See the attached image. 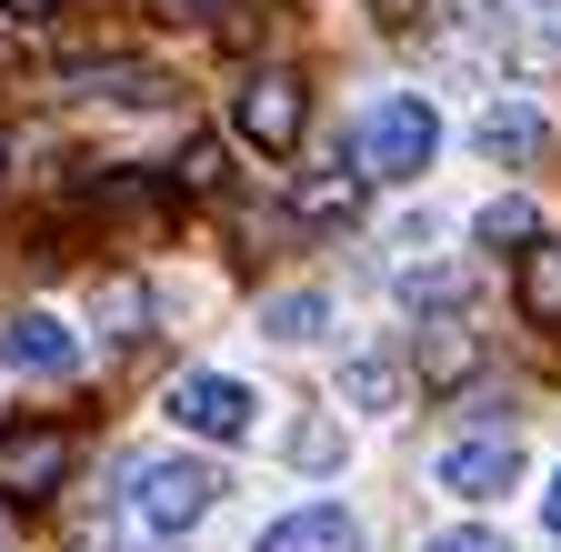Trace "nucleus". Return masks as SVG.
<instances>
[{
  "label": "nucleus",
  "instance_id": "obj_9",
  "mask_svg": "<svg viewBox=\"0 0 561 552\" xmlns=\"http://www.w3.org/2000/svg\"><path fill=\"white\" fill-rule=\"evenodd\" d=\"M491 31L512 60H561V0H491Z\"/></svg>",
  "mask_w": 561,
  "mask_h": 552
},
{
  "label": "nucleus",
  "instance_id": "obj_14",
  "mask_svg": "<svg viewBox=\"0 0 561 552\" xmlns=\"http://www.w3.org/2000/svg\"><path fill=\"white\" fill-rule=\"evenodd\" d=\"M481 241L491 251H502V241H541V212H531V201H491V212H481Z\"/></svg>",
  "mask_w": 561,
  "mask_h": 552
},
{
  "label": "nucleus",
  "instance_id": "obj_24",
  "mask_svg": "<svg viewBox=\"0 0 561 552\" xmlns=\"http://www.w3.org/2000/svg\"><path fill=\"white\" fill-rule=\"evenodd\" d=\"M541 512H551V532H561V482H551V493H541Z\"/></svg>",
  "mask_w": 561,
  "mask_h": 552
},
{
  "label": "nucleus",
  "instance_id": "obj_3",
  "mask_svg": "<svg viewBox=\"0 0 561 552\" xmlns=\"http://www.w3.org/2000/svg\"><path fill=\"white\" fill-rule=\"evenodd\" d=\"M231 121H241V142H251V151H301L311 91H301L291 71H251V81H241V101H231Z\"/></svg>",
  "mask_w": 561,
  "mask_h": 552
},
{
  "label": "nucleus",
  "instance_id": "obj_10",
  "mask_svg": "<svg viewBox=\"0 0 561 552\" xmlns=\"http://www.w3.org/2000/svg\"><path fill=\"white\" fill-rule=\"evenodd\" d=\"M541 142H551V131H541L531 101H491V111H481V151H491V161H541Z\"/></svg>",
  "mask_w": 561,
  "mask_h": 552
},
{
  "label": "nucleus",
  "instance_id": "obj_20",
  "mask_svg": "<svg viewBox=\"0 0 561 552\" xmlns=\"http://www.w3.org/2000/svg\"><path fill=\"white\" fill-rule=\"evenodd\" d=\"M331 452H341V432H331V423H311V432L291 442V462H331Z\"/></svg>",
  "mask_w": 561,
  "mask_h": 552
},
{
  "label": "nucleus",
  "instance_id": "obj_25",
  "mask_svg": "<svg viewBox=\"0 0 561 552\" xmlns=\"http://www.w3.org/2000/svg\"><path fill=\"white\" fill-rule=\"evenodd\" d=\"M0 71H11V31H0Z\"/></svg>",
  "mask_w": 561,
  "mask_h": 552
},
{
  "label": "nucleus",
  "instance_id": "obj_2",
  "mask_svg": "<svg viewBox=\"0 0 561 552\" xmlns=\"http://www.w3.org/2000/svg\"><path fill=\"white\" fill-rule=\"evenodd\" d=\"M210 493H221V472H210V462H181V452H161V462L130 472V503H140L151 532H191L210 512Z\"/></svg>",
  "mask_w": 561,
  "mask_h": 552
},
{
  "label": "nucleus",
  "instance_id": "obj_12",
  "mask_svg": "<svg viewBox=\"0 0 561 552\" xmlns=\"http://www.w3.org/2000/svg\"><path fill=\"white\" fill-rule=\"evenodd\" d=\"M522 312H531L541 331H561V241H541V251L522 261Z\"/></svg>",
  "mask_w": 561,
  "mask_h": 552
},
{
  "label": "nucleus",
  "instance_id": "obj_16",
  "mask_svg": "<svg viewBox=\"0 0 561 552\" xmlns=\"http://www.w3.org/2000/svg\"><path fill=\"white\" fill-rule=\"evenodd\" d=\"M341 392H351V402H391V392H401V372H391V362H351V372H341Z\"/></svg>",
  "mask_w": 561,
  "mask_h": 552
},
{
  "label": "nucleus",
  "instance_id": "obj_26",
  "mask_svg": "<svg viewBox=\"0 0 561 552\" xmlns=\"http://www.w3.org/2000/svg\"><path fill=\"white\" fill-rule=\"evenodd\" d=\"M0 181H11V142H0Z\"/></svg>",
  "mask_w": 561,
  "mask_h": 552
},
{
  "label": "nucleus",
  "instance_id": "obj_6",
  "mask_svg": "<svg viewBox=\"0 0 561 552\" xmlns=\"http://www.w3.org/2000/svg\"><path fill=\"white\" fill-rule=\"evenodd\" d=\"M0 362L31 372V382H60V372H81V331H70L60 312H21L11 331H0Z\"/></svg>",
  "mask_w": 561,
  "mask_h": 552
},
{
  "label": "nucleus",
  "instance_id": "obj_23",
  "mask_svg": "<svg viewBox=\"0 0 561 552\" xmlns=\"http://www.w3.org/2000/svg\"><path fill=\"white\" fill-rule=\"evenodd\" d=\"M0 11H11V21H50V11H60V0H0Z\"/></svg>",
  "mask_w": 561,
  "mask_h": 552
},
{
  "label": "nucleus",
  "instance_id": "obj_1",
  "mask_svg": "<svg viewBox=\"0 0 561 552\" xmlns=\"http://www.w3.org/2000/svg\"><path fill=\"white\" fill-rule=\"evenodd\" d=\"M432 151H442V111L421 101V91H391V101L362 111V171H371V181L432 171Z\"/></svg>",
  "mask_w": 561,
  "mask_h": 552
},
{
  "label": "nucleus",
  "instance_id": "obj_13",
  "mask_svg": "<svg viewBox=\"0 0 561 552\" xmlns=\"http://www.w3.org/2000/svg\"><path fill=\"white\" fill-rule=\"evenodd\" d=\"M321 322H331L321 292H280V302H261V331H271V341H311Z\"/></svg>",
  "mask_w": 561,
  "mask_h": 552
},
{
  "label": "nucleus",
  "instance_id": "obj_5",
  "mask_svg": "<svg viewBox=\"0 0 561 552\" xmlns=\"http://www.w3.org/2000/svg\"><path fill=\"white\" fill-rule=\"evenodd\" d=\"M251 382H231V372H181L171 382V423H191V432H210V442H241L251 432Z\"/></svg>",
  "mask_w": 561,
  "mask_h": 552
},
{
  "label": "nucleus",
  "instance_id": "obj_11",
  "mask_svg": "<svg viewBox=\"0 0 561 552\" xmlns=\"http://www.w3.org/2000/svg\"><path fill=\"white\" fill-rule=\"evenodd\" d=\"M411 362H421V382H461V372L481 362V341H471V322H421Z\"/></svg>",
  "mask_w": 561,
  "mask_h": 552
},
{
  "label": "nucleus",
  "instance_id": "obj_8",
  "mask_svg": "<svg viewBox=\"0 0 561 552\" xmlns=\"http://www.w3.org/2000/svg\"><path fill=\"white\" fill-rule=\"evenodd\" d=\"M261 552H362V522H351L341 503H311V512H280L261 532Z\"/></svg>",
  "mask_w": 561,
  "mask_h": 552
},
{
  "label": "nucleus",
  "instance_id": "obj_21",
  "mask_svg": "<svg viewBox=\"0 0 561 552\" xmlns=\"http://www.w3.org/2000/svg\"><path fill=\"white\" fill-rule=\"evenodd\" d=\"M371 21H381V31H411V21H421V0H371Z\"/></svg>",
  "mask_w": 561,
  "mask_h": 552
},
{
  "label": "nucleus",
  "instance_id": "obj_15",
  "mask_svg": "<svg viewBox=\"0 0 561 552\" xmlns=\"http://www.w3.org/2000/svg\"><path fill=\"white\" fill-rule=\"evenodd\" d=\"M101 322L140 331V322H151V292H140V282H101Z\"/></svg>",
  "mask_w": 561,
  "mask_h": 552
},
{
  "label": "nucleus",
  "instance_id": "obj_7",
  "mask_svg": "<svg viewBox=\"0 0 561 552\" xmlns=\"http://www.w3.org/2000/svg\"><path fill=\"white\" fill-rule=\"evenodd\" d=\"M512 482H522V442L512 432H481V442L442 452V493H461V503H491V493H512Z\"/></svg>",
  "mask_w": 561,
  "mask_h": 552
},
{
  "label": "nucleus",
  "instance_id": "obj_18",
  "mask_svg": "<svg viewBox=\"0 0 561 552\" xmlns=\"http://www.w3.org/2000/svg\"><path fill=\"white\" fill-rule=\"evenodd\" d=\"M351 201H362V181H351V171H341V181H311V212H321V222L351 212Z\"/></svg>",
  "mask_w": 561,
  "mask_h": 552
},
{
  "label": "nucleus",
  "instance_id": "obj_4",
  "mask_svg": "<svg viewBox=\"0 0 561 552\" xmlns=\"http://www.w3.org/2000/svg\"><path fill=\"white\" fill-rule=\"evenodd\" d=\"M60 482H70V432L60 423H11L0 432V493L11 503H41Z\"/></svg>",
  "mask_w": 561,
  "mask_h": 552
},
{
  "label": "nucleus",
  "instance_id": "obj_17",
  "mask_svg": "<svg viewBox=\"0 0 561 552\" xmlns=\"http://www.w3.org/2000/svg\"><path fill=\"white\" fill-rule=\"evenodd\" d=\"M210 181H221V151L191 142V151H181V191H210Z\"/></svg>",
  "mask_w": 561,
  "mask_h": 552
},
{
  "label": "nucleus",
  "instance_id": "obj_22",
  "mask_svg": "<svg viewBox=\"0 0 561 552\" xmlns=\"http://www.w3.org/2000/svg\"><path fill=\"white\" fill-rule=\"evenodd\" d=\"M151 11H161V21H210L221 0H151Z\"/></svg>",
  "mask_w": 561,
  "mask_h": 552
},
{
  "label": "nucleus",
  "instance_id": "obj_19",
  "mask_svg": "<svg viewBox=\"0 0 561 552\" xmlns=\"http://www.w3.org/2000/svg\"><path fill=\"white\" fill-rule=\"evenodd\" d=\"M421 552H512V542H502V532H481V522H471V532H442V542H421Z\"/></svg>",
  "mask_w": 561,
  "mask_h": 552
}]
</instances>
